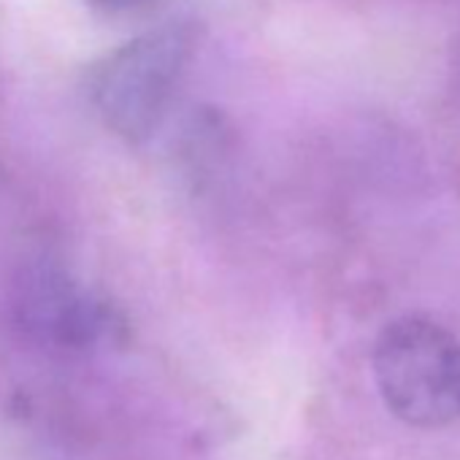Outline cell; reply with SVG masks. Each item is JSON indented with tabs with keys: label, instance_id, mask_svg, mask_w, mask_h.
Listing matches in <instances>:
<instances>
[{
	"label": "cell",
	"instance_id": "obj_1",
	"mask_svg": "<svg viewBox=\"0 0 460 460\" xmlns=\"http://www.w3.org/2000/svg\"><path fill=\"white\" fill-rule=\"evenodd\" d=\"M371 371L387 411L411 428L460 422V336L425 314L387 323L371 352Z\"/></svg>",
	"mask_w": 460,
	"mask_h": 460
},
{
	"label": "cell",
	"instance_id": "obj_2",
	"mask_svg": "<svg viewBox=\"0 0 460 460\" xmlns=\"http://www.w3.org/2000/svg\"><path fill=\"white\" fill-rule=\"evenodd\" d=\"M192 39L168 22L109 52L90 71V101L103 125L130 141H146L163 122L184 76Z\"/></svg>",
	"mask_w": 460,
	"mask_h": 460
},
{
	"label": "cell",
	"instance_id": "obj_3",
	"mask_svg": "<svg viewBox=\"0 0 460 460\" xmlns=\"http://www.w3.org/2000/svg\"><path fill=\"white\" fill-rule=\"evenodd\" d=\"M14 320L20 328L58 349H87L114 331V314L90 288L60 266H33L14 285Z\"/></svg>",
	"mask_w": 460,
	"mask_h": 460
},
{
	"label": "cell",
	"instance_id": "obj_4",
	"mask_svg": "<svg viewBox=\"0 0 460 460\" xmlns=\"http://www.w3.org/2000/svg\"><path fill=\"white\" fill-rule=\"evenodd\" d=\"M90 4L103 9V12H128V9L138 6L141 0H90Z\"/></svg>",
	"mask_w": 460,
	"mask_h": 460
}]
</instances>
